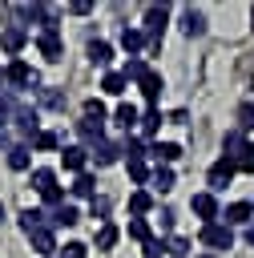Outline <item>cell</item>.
<instances>
[{"mask_svg": "<svg viewBox=\"0 0 254 258\" xmlns=\"http://www.w3.org/2000/svg\"><path fill=\"white\" fill-rule=\"evenodd\" d=\"M89 8H93V4H89V0H73V4H69V12H77V16H85V12H89Z\"/></svg>", "mask_w": 254, "mask_h": 258, "instance_id": "f6af8a7d", "label": "cell"}, {"mask_svg": "<svg viewBox=\"0 0 254 258\" xmlns=\"http://www.w3.org/2000/svg\"><path fill=\"white\" fill-rule=\"evenodd\" d=\"M238 129H242V133L254 129V101H242V105H238Z\"/></svg>", "mask_w": 254, "mask_h": 258, "instance_id": "74e56055", "label": "cell"}, {"mask_svg": "<svg viewBox=\"0 0 254 258\" xmlns=\"http://www.w3.org/2000/svg\"><path fill=\"white\" fill-rule=\"evenodd\" d=\"M105 214H109V198H93L89 202V218H101V226H105Z\"/></svg>", "mask_w": 254, "mask_h": 258, "instance_id": "60d3db41", "label": "cell"}, {"mask_svg": "<svg viewBox=\"0 0 254 258\" xmlns=\"http://www.w3.org/2000/svg\"><path fill=\"white\" fill-rule=\"evenodd\" d=\"M141 254H145V258H161V254H165V242H161V238H153V242H145V246H141Z\"/></svg>", "mask_w": 254, "mask_h": 258, "instance_id": "7bdbcfd3", "label": "cell"}, {"mask_svg": "<svg viewBox=\"0 0 254 258\" xmlns=\"http://www.w3.org/2000/svg\"><path fill=\"white\" fill-rule=\"evenodd\" d=\"M173 181H177V177H173V169H169V165H157V169H153V177H149V194H169V189H173Z\"/></svg>", "mask_w": 254, "mask_h": 258, "instance_id": "ffe728a7", "label": "cell"}, {"mask_svg": "<svg viewBox=\"0 0 254 258\" xmlns=\"http://www.w3.org/2000/svg\"><path fill=\"white\" fill-rule=\"evenodd\" d=\"M36 48H40L44 60H60V56H65V44H60L56 32H40V36H36Z\"/></svg>", "mask_w": 254, "mask_h": 258, "instance_id": "4fadbf2b", "label": "cell"}, {"mask_svg": "<svg viewBox=\"0 0 254 258\" xmlns=\"http://www.w3.org/2000/svg\"><path fill=\"white\" fill-rule=\"evenodd\" d=\"M125 165H129V181H133V185H149L153 169H149L145 161H125Z\"/></svg>", "mask_w": 254, "mask_h": 258, "instance_id": "d590c367", "label": "cell"}, {"mask_svg": "<svg viewBox=\"0 0 254 258\" xmlns=\"http://www.w3.org/2000/svg\"><path fill=\"white\" fill-rule=\"evenodd\" d=\"M169 121H173V125H185L189 117H185V109H173V113H169Z\"/></svg>", "mask_w": 254, "mask_h": 258, "instance_id": "bcb514c9", "label": "cell"}, {"mask_svg": "<svg viewBox=\"0 0 254 258\" xmlns=\"http://www.w3.org/2000/svg\"><path fill=\"white\" fill-rule=\"evenodd\" d=\"M24 44H28V28H20V24H12V28H4V32H0V48H4L8 56H16V52H24Z\"/></svg>", "mask_w": 254, "mask_h": 258, "instance_id": "52a82bcc", "label": "cell"}, {"mask_svg": "<svg viewBox=\"0 0 254 258\" xmlns=\"http://www.w3.org/2000/svg\"><path fill=\"white\" fill-rule=\"evenodd\" d=\"M165 242V254L169 258H185L189 254V238H181V234H169V238H161Z\"/></svg>", "mask_w": 254, "mask_h": 258, "instance_id": "d6a6232c", "label": "cell"}, {"mask_svg": "<svg viewBox=\"0 0 254 258\" xmlns=\"http://www.w3.org/2000/svg\"><path fill=\"white\" fill-rule=\"evenodd\" d=\"M12 121H16V129H20L24 137H36V109L20 105V109H12Z\"/></svg>", "mask_w": 254, "mask_h": 258, "instance_id": "ac0fdd59", "label": "cell"}, {"mask_svg": "<svg viewBox=\"0 0 254 258\" xmlns=\"http://www.w3.org/2000/svg\"><path fill=\"white\" fill-rule=\"evenodd\" d=\"M0 222H4V202H0Z\"/></svg>", "mask_w": 254, "mask_h": 258, "instance_id": "f907efd6", "label": "cell"}, {"mask_svg": "<svg viewBox=\"0 0 254 258\" xmlns=\"http://www.w3.org/2000/svg\"><path fill=\"white\" fill-rule=\"evenodd\" d=\"M60 165H65L69 173H85V165H89V149H85V145H65V149H60Z\"/></svg>", "mask_w": 254, "mask_h": 258, "instance_id": "ba28073f", "label": "cell"}, {"mask_svg": "<svg viewBox=\"0 0 254 258\" xmlns=\"http://www.w3.org/2000/svg\"><path fill=\"white\" fill-rule=\"evenodd\" d=\"M77 133H81L85 141L97 145V141H105V121H97V117H81V121H77Z\"/></svg>", "mask_w": 254, "mask_h": 258, "instance_id": "d6986e66", "label": "cell"}, {"mask_svg": "<svg viewBox=\"0 0 254 258\" xmlns=\"http://www.w3.org/2000/svg\"><path fill=\"white\" fill-rule=\"evenodd\" d=\"M85 254H89L85 242H65V250H60V258H85Z\"/></svg>", "mask_w": 254, "mask_h": 258, "instance_id": "b9f144b4", "label": "cell"}, {"mask_svg": "<svg viewBox=\"0 0 254 258\" xmlns=\"http://www.w3.org/2000/svg\"><path fill=\"white\" fill-rule=\"evenodd\" d=\"M181 32H185L189 40L202 36V32H206V12H202V8H185V12H181Z\"/></svg>", "mask_w": 254, "mask_h": 258, "instance_id": "7c38bea8", "label": "cell"}, {"mask_svg": "<svg viewBox=\"0 0 254 258\" xmlns=\"http://www.w3.org/2000/svg\"><path fill=\"white\" fill-rule=\"evenodd\" d=\"M250 28H254V8H250Z\"/></svg>", "mask_w": 254, "mask_h": 258, "instance_id": "681fc988", "label": "cell"}, {"mask_svg": "<svg viewBox=\"0 0 254 258\" xmlns=\"http://www.w3.org/2000/svg\"><path fill=\"white\" fill-rule=\"evenodd\" d=\"M230 161H234V169H238V173H250V177H254V141H246Z\"/></svg>", "mask_w": 254, "mask_h": 258, "instance_id": "484cf974", "label": "cell"}, {"mask_svg": "<svg viewBox=\"0 0 254 258\" xmlns=\"http://www.w3.org/2000/svg\"><path fill=\"white\" fill-rule=\"evenodd\" d=\"M44 210H20V230L24 234H36V230H44Z\"/></svg>", "mask_w": 254, "mask_h": 258, "instance_id": "83f0119b", "label": "cell"}, {"mask_svg": "<svg viewBox=\"0 0 254 258\" xmlns=\"http://www.w3.org/2000/svg\"><path fill=\"white\" fill-rule=\"evenodd\" d=\"M69 194H73V198H89V202H93V198H97V177H93L89 169H85V173H77V181L69 185Z\"/></svg>", "mask_w": 254, "mask_h": 258, "instance_id": "44dd1931", "label": "cell"}, {"mask_svg": "<svg viewBox=\"0 0 254 258\" xmlns=\"http://www.w3.org/2000/svg\"><path fill=\"white\" fill-rule=\"evenodd\" d=\"M121 157H125V161H145V141L133 137V133H125V141H121Z\"/></svg>", "mask_w": 254, "mask_h": 258, "instance_id": "d4e9b609", "label": "cell"}, {"mask_svg": "<svg viewBox=\"0 0 254 258\" xmlns=\"http://www.w3.org/2000/svg\"><path fill=\"white\" fill-rule=\"evenodd\" d=\"M202 242L210 250H230L234 246V230L226 222H210V226H202Z\"/></svg>", "mask_w": 254, "mask_h": 258, "instance_id": "5b68a950", "label": "cell"}, {"mask_svg": "<svg viewBox=\"0 0 254 258\" xmlns=\"http://www.w3.org/2000/svg\"><path fill=\"white\" fill-rule=\"evenodd\" d=\"M145 157H157V161L169 165V161L181 157V145H177V141H149V145H145Z\"/></svg>", "mask_w": 254, "mask_h": 258, "instance_id": "9c48e42d", "label": "cell"}, {"mask_svg": "<svg viewBox=\"0 0 254 258\" xmlns=\"http://www.w3.org/2000/svg\"><path fill=\"white\" fill-rule=\"evenodd\" d=\"M246 145V137H242V129H230L226 137H222V157H234L238 149Z\"/></svg>", "mask_w": 254, "mask_h": 258, "instance_id": "e575fe53", "label": "cell"}, {"mask_svg": "<svg viewBox=\"0 0 254 258\" xmlns=\"http://www.w3.org/2000/svg\"><path fill=\"white\" fill-rule=\"evenodd\" d=\"M93 161H97V165H113V161H121V141H109V137L97 141V145H93Z\"/></svg>", "mask_w": 254, "mask_h": 258, "instance_id": "5bb4252c", "label": "cell"}, {"mask_svg": "<svg viewBox=\"0 0 254 258\" xmlns=\"http://www.w3.org/2000/svg\"><path fill=\"white\" fill-rule=\"evenodd\" d=\"M137 121H141V113H137V105H125V101H121V105L113 109V125H117V129H125V133H129V129H133Z\"/></svg>", "mask_w": 254, "mask_h": 258, "instance_id": "e0dca14e", "label": "cell"}, {"mask_svg": "<svg viewBox=\"0 0 254 258\" xmlns=\"http://www.w3.org/2000/svg\"><path fill=\"white\" fill-rule=\"evenodd\" d=\"M234 173H238V169H234V161H230V157H218V161L210 165V173H206V185H210V194H222V189L234 181Z\"/></svg>", "mask_w": 254, "mask_h": 258, "instance_id": "3957f363", "label": "cell"}, {"mask_svg": "<svg viewBox=\"0 0 254 258\" xmlns=\"http://www.w3.org/2000/svg\"><path fill=\"white\" fill-rule=\"evenodd\" d=\"M145 73H149V64H145V56H129V60H125V69H121V77H125V85H129V81H141Z\"/></svg>", "mask_w": 254, "mask_h": 258, "instance_id": "f546056e", "label": "cell"}, {"mask_svg": "<svg viewBox=\"0 0 254 258\" xmlns=\"http://www.w3.org/2000/svg\"><path fill=\"white\" fill-rule=\"evenodd\" d=\"M28 242H32V250H36L40 258H52V254L60 250V246H56V234H52L48 226H44V230H36V234H28Z\"/></svg>", "mask_w": 254, "mask_h": 258, "instance_id": "8fae6325", "label": "cell"}, {"mask_svg": "<svg viewBox=\"0 0 254 258\" xmlns=\"http://www.w3.org/2000/svg\"><path fill=\"white\" fill-rule=\"evenodd\" d=\"M189 210L202 218V226H210V222H218V218H222V210H218V198H214L210 189L194 194V198H189Z\"/></svg>", "mask_w": 254, "mask_h": 258, "instance_id": "277c9868", "label": "cell"}, {"mask_svg": "<svg viewBox=\"0 0 254 258\" xmlns=\"http://www.w3.org/2000/svg\"><path fill=\"white\" fill-rule=\"evenodd\" d=\"M4 81L16 85V89H36V69H32L28 60H12V64L4 69Z\"/></svg>", "mask_w": 254, "mask_h": 258, "instance_id": "8992f818", "label": "cell"}, {"mask_svg": "<svg viewBox=\"0 0 254 258\" xmlns=\"http://www.w3.org/2000/svg\"><path fill=\"white\" fill-rule=\"evenodd\" d=\"M89 60L105 69V64L113 60V44H109V40H89Z\"/></svg>", "mask_w": 254, "mask_h": 258, "instance_id": "4316f807", "label": "cell"}, {"mask_svg": "<svg viewBox=\"0 0 254 258\" xmlns=\"http://www.w3.org/2000/svg\"><path fill=\"white\" fill-rule=\"evenodd\" d=\"M32 189L40 194L44 206H65V189L56 185V169H32Z\"/></svg>", "mask_w": 254, "mask_h": 258, "instance_id": "6da1fadb", "label": "cell"}, {"mask_svg": "<svg viewBox=\"0 0 254 258\" xmlns=\"http://www.w3.org/2000/svg\"><path fill=\"white\" fill-rule=\"evenodd\" d=\"M36 97H40L44 109H65V97H60L56 89H36Z\"/></svg>", "mask_w": 254, "mask_h": 258, "instance_id": "8d00e7d4", "label": "cell"}, {"mask_svg": "<svg viewBox=\"0 0 254 258\" xmlns=\"http://www.w3.org/2000/svg\"><path fill=\"white\" fill-rule=\"evenodd\" d=\"M56 145H60V137H56V133H48V129L32 137V149H56Z\"/></svg>", "mask_w": 254, "mask_h": 258, "instance_id": "ab89813d", "label": "cell"}, {"mask_svg": "<svg viewBox=\"0 0 254 258\" xmlns=\"http://www.w3.org/2000/svg\"><path fill=\"white\" fill-rule=\"evenodd\" d=\"M137 129H141V141H145V137H153V133L161 129V113H157V109H145V113H141V121H137Z\"/></svg>", "mask_w": 254, "mask_h": 258, "instance_id": "4dcf8cb0", "label": "cell"}, {"mask_svg": "<svg viewBox=\"0 0 254 258\" xmlns=\"http://www.w3.org/2000/svg\"><path fill=\"white\" fill-rule=\"evenodd\" d=\"M0 85H4V69H0Z\"/></svg>", "mask_w": 254, "mask_h": 258, "instance_id": "816d5d0a", "label": "cell"}, {"mask_svg": "<svg viewBox=\"0 0 254 258\" xmlns=\"http://www.w3.org/2000/svg\"><path fill=\"white\" fill-rule=\"evenodd\" d=\"M153 210V194L149 189H133L129 194V218H145Z\"/></svg>", "mask_w": 254, "mask_h": 258, "instance_id": "7402d4cb", "label": "cell"}, {"mask_svg": "<svg viewBox=\"0 0 254 258\" xmlns=\"http://www.w3.org/2000/svg\"><path fill=\"white\" fill-rule=\"evenodd\" d=\"M85 117L105 121V117H109V113H105V101H101V97H89V101H85Z\"/></svg>", "mask_w": 254, "mask_h": 258, "instance_id": "f35d334b", "label": "cell"}, {"mask_svg": "<svg viewBox=\"0 0 254 258\" xmlns=\"http://www.w3.org/2000/svg\"><path fill=\"white\" fill-rule=\"evenodd\" d=\"M246 242H250V246H254V222H250V226H246Z\"/></svg>", "mask_w": 254, "mask_h": 258, "instance_id": "c3c4849f", "label": "cell"}, {"mask_svg": "<svg viewBox=\"0 0 254 258\" xmlns=\"http://www.w3.org/2000/svg\"><path fill=\"white\" fill-rule=\"evenodd\" d=\"M137 89H141V97H145V101L153 105V101L161 97V89H165V81H161V73H153V69H149V73H145V77L137 81Z\"/></svg>", "mask_w": 254, "mask_h": 258, "instance_id": "9a60e30c", "label": "cell"}, {"mask_svg": "<svg viewBox=\"0 0 254 258\" xmlns=\"http://www.w3.org/2000/svg\"><path fill=\"white\" fill-rule=\"evenodd\" d=\"M145 44H149V40H145V32H141V28H129V24L121 28V48H125L129 56H137Z\"/></svg>", "mask_w": 254, "mask_h": 258, "instance_id": "2e32d148", "label": "cell"}, {"mask_svg": "<svg viewBox=\"0 0 254 258\" xmlns=\"http://www.w3.org/2000/svg\"><path fill=\"white\" fill-rule=\"evenodd\" d=\"M101 89H105L109 97H121L129 85H125V77H121V73H105V77H101Z\"/></svg>", "mask_w": 254, "mask_h": 258, "instance_id": "836d02e7", "label": "cell"}, {"mask_svg": "<svg viewBox=\"0 0 254 258\" xmlns=\"http://www.w3.org/2000/svg\"><path fill=\"white\" fill-rule=\"evenodd\" d=\"M77 222H81V210H77V206L65 202V206L52 210V226H77Z\"/></svg>", "mask_w": 254, "mask_h": 258, "instance_id": "1f68e13d", "label": "cell"}, {"mask_svg": "<svg viewBox=\"0 0 254 258\" xmlns=\"http://www.w3.org/2000/svg\"><path fill=\"white\" fill-rule=\"evenodd\" d=\"M28 165H32V149H28L24 141H20V145H12V149H8V169H16V173H24Z\"/></svg>", "mask_w": 254, "mask_h": 258, "instance_id": "603a6c76", "label": "cell"}, {"mask_svg": "<svg viewBox=\"0 0 254 258\" xmlns=\"http://www.w3.org/2000/svg\"><path fill=\"white\" fill-rule=\"evenodd\" d=\"M117 238H121V230H117L113 222H105V226H97L93 246H97V250H113V246H117Z\"/></svg>", "mask_w": 254, "mask_h": 258, "instance_id": "cb8c5ba5", "label": "cell"}, {"mask_svg": "<svg viewBox=\"0 0 254 258\" xmlns=\"http://www.w3.org/2000/svg\"><path fill=\"white\" fill-rule=\"evenodd\" d=\"M141 24H145V28H141L145 40H149V44H161V32H165V24H169V8H165V4H149Z\"/></svg>", "mask_w": 254, "mask_h": 258, "instance_id": "7a4b0ae2", "label": "cell"}, {"mask_svg": "<svg viewBox=\"0 0 254 258\" xmlns=\"http://www.w3.org/2000/svg\"><path fill=\"white\" fill-rule=\"evenodd\" d=\"M173 218H177V214H173L169 206H161V214H157V222H161V230H165V234L173 230Z\"/></svg>", "mask_w": 254, "mask_h": 258, "instance_id": "ee69618b", "label": "cell"}, {"mask_svg": "<svg viewBox=\"0 0 254 258\" xmlns=\"http://www.w3.org/2000/svg\"><path fill=\"white\" fill-rule=\"evenodd\" d=\"M222 218H226V226H250L254 222V206L250 202H230Z\"/></svg>", "mask_w": 254, "mask_h": 258, "instance_id": "30bf717a", "label": "cell"}, {"mask_svg": "<svg viewBox=\"0 0 254 258\" xmlns=\"http://www.w3.org/2000/svg\"><path fill=\"white\" fill-rule=\"evenodd\" d=\"M0 149H12V137H8V129H0Z\"/></svg>", "mask_w": 254, "mask_h": 258, "instance_id": "7dc6e473", "label": "cell"}, {"mask_svg": "<svg viewBox=\"0 0 254 258\" xmlns=\"http://www.w3.org/2000/svg\"><path fill=\"white\" fill-rule=\"evenodd\" d=\"M125 234H129L133 242H141V246H145V242H153V230H149V222H145V218H129Z\"/></svg>", "mask_w": 254, "mask_h": 258, "instance_id": "f1b7e54d", "label": "cell"}]
</instances>
